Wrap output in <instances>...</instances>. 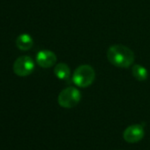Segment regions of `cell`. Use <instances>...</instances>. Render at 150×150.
<instances>
[{
  "mask_svg": "<svg viewBox=\"0 0 150 150\" xmlns=\"http://www.w3.org/2000/svg\"><path fill=\"white\" fill-rule=\"evenodd\" d=\"M107 59L114 66L128 68L133 64L135 55L128 47L122 44H115L108 49Z\"/></svg>",
  "mask_w": 150,
  "mask_h": 150,
  "instance_id": "1",
  "label": "cell"
},
{
  "mask_svg": "<svg viewBox=\"0 0 150 150\" xmlns=\"http://www.w3.org/2000/svg\"><path fill=\"white\" fill-rule=\"evenodd\" d=\"M73 83L80 88L89 87L96 79V71L89 64H81L72 73Z\"/></svg>",
  "mask_w": 150,
  "mask_h": 150,
  "instance_id": "2",
  "label": "cell"
},
{
  "mask_svg": "<svg viewBox=\"0 0 150 150\" xmlns=\"http://www.w3.org/2000/svg\"><path fill=\"white\" fill-rule=\"evenodd\" d=\"M81 100V93L73 87H68L63 89L57 97L59 105L63 108L71 109L76 106Z\"/></svg>",
  "mask_w": 150,
  "mask_h": 150,
  "instance_id": "3",
  "label": "cell"
},
{
  "mask_svg": "<svg viewBox=\"0 0 150 150\" xmlns=\"http://www.w3.org/2000/svg\"><path fill=\"white\" fill-rule=\"evenodd\" d=\"M35 69V62L29 56H22L18 57L13 64V71L20 77H26L33 72Z\"/></svg>",
  "mask_w": 150,
  "mask_h": 150,
  "instance_id": "4",
  "label": "cell"
},
{
  "mask_svg": "<svg viewBox=\"0 0 150 150\" xmlns=\"http://www.w3.org/2000/svg\"><path fill=\"white\" fill-rule=\"evenodd\" d=\"M144 137V128L140 125H132L124 132V139L129 143H135Z\"/></svg>",
  "mask_w": 150,
  "mask_h": 150,
  "instance_id": "5",
  "label": "cell"
},
{
  "mask_svg": "<svg viewBox=\"0 0 150 150\" xmlns=\"http://www.w3.org/2000/svg\"><path fill=\"white\" fill-rule=\"evenodd\" d=\"M36 62L42 68H50L53 66L57 62V56L54 52L42 50L36 55Z\"/></svg>",
  "mask_w": 150,
  "mask_h": 150,
  "instance_id": "6",
  "label": "cell"
},
{
  "mask_svg": "<svg viewBox=\"0 0 150 150\" xmlns=\"http://www.w3.org/2000/svg\"><path fill=\"white\" fill-rule=\"evenodd\" d=\"M34 45L33 38L28 34H21L16 39V46L21 50H28Z\"/></svg>",
  "mask_w": 150,
  "mask_h": 150,
  "instance_id": "7",
  "label": "cell"
},
{
  "mask_svg": "<svg viewBox=\"0 0 150 150\" xmlns=\"http://www.w3.org/2000/svg\"><path fill=\"white\" fill-rule=\"evenodd\" d=\"M54 73L57 79L61 81H66L71 76V70L68 64L64 63H59L56 64L54 68Z\"/></svg>",
  "mask_w": 150,
  "mask_h": 150,
  "instance_id": "8",
  "label": "cell"
},
{
  "mask_svg": "<svg viewBox=\"0 0 150 150\" xmlns=\"http://www.w3.org/2000/svg\"><path fill=\"white\" fill-rule=\"evenodd\" d=\"M132 71L133 77L139 81H144L148 77L147 70L140 64H134L132 66Z\"/></svg>",
  "mask_w": 150,
  "mask_h": 150,
  "instance_id": "9",
  "label": "cell"
}]
</instances>
